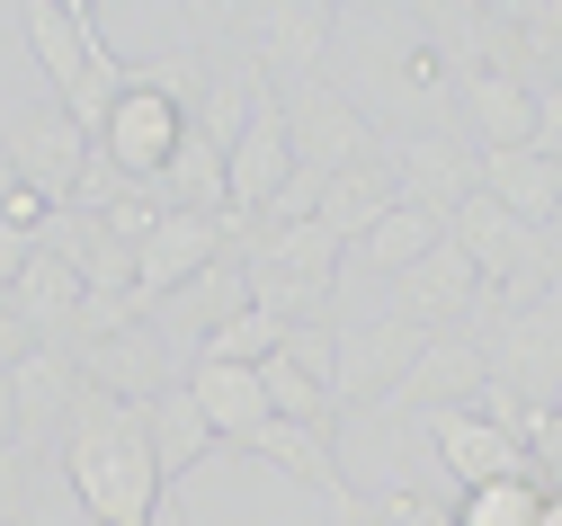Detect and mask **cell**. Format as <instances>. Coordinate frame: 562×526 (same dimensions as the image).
<instances>
[{"instance_id":"6da1fadb","label":"cell","mask_w":562,"mask_h":526,"mask_svg":"<svg viewBox=\"0 0 562 526\" xmlns=\"http://www.w3.org/2000/svg\"><path fill=\"white\" fill-rule=\"evenodd\" d=\"M63 473L72 500L90 508V526H161V465H153V419L144 402H116L99 384H81L72 419H63Z\"/></svg>"},{"instance_id":"7a4b0ae2","label":"cell","mask_w":562,"mask_h":526,"mask_svg":"<svg viewBox=\"0 0 562 526\" xmlns=\"http://www.w3.org/2000/svg\"><path fill=\"white\" fill-rule=\"evenodd\" d=\"M447 242L473 259V277L491 286V304H501V313H527V304H544V294H562V250H553V233L509 223L491 197H473V205L447 214Z\"/></svg>"},{"instance_id":"3957f363","label":"cell","mask_w":562,"mask_h":526,"mask_svg":"<svg viewBox=\"0 0 562 526\" xmlns=\"http://www.w3.org/2000/svg\"><path fill=\"white\" fill-rule=\"evenodd\" d=\"M179 143H188V99L134 71L125 99H116V108H108V125H99V153H108L134 188H153V179L179 161Z\"/></svg>"},{"instance_id":"277c9868","label":"cell","mask_w":562,"mask_h":526,"mask_svg":"<svg viewBox=\"0 0 562 526\" xmlns=\"http://www.w3.org/2000/svg\"><path fill=\"white\" fill-rule=\"evenodd\" d=\"M0 153H10V170H19V188H36L54 214L63 205H72V188H81V170H90V153H99V143L72 125V116H63L54 99L45 108H10V116H0Z\"/></svg>"},{"instance_id":"5b68a950","label":"cell","mask_w":562,"mask_h":526,"mask_svg":"<svg viewBox=\"0 0 562 526\" xmlns=\"http://www.w3.org/2000/svg\"><path fill=\"white\" fill-rule=\"evenodd\" d=\"M482 357H491V384H509L527 411H553V393H562V294H544L527 313H501Z\"/></svg>"},{"instance_id":"8992f818","label":"cell","mask_w":562,"mask_h":526,"mask_svg":"<svg viewBox=\"0 0 562 526\" xmlns=\"http://www.w3.org/2000/svg\"><path fill=\"white\" fill-rule=\"evenodd\" d=\"M286 134H295V170H322V179L375 161V125H367V108L339 99L330 81H304V90L286 99Z\"/></svg>"},{"instance_id":"52a82bcc","label":"cell","mask_w":562,"mask_h":526,"mask_svg":"<svg viewBox=\"0 0 562 526\" xmlns=\"http://www.w3.org/2000/svg\"><path fill=\"white\" fill-rule=\"evenodd\" d=\"M233 250H224V223L215 214H161V233L134 250V304H144V322L170 304L179 286H196L205 268H224Z\"/></svg>"},{"instance_id":"ba28073f","label":"cell","mask_w":562,"mask_h":526,"mask_svg":"<svg viewBox=\"0 0 562 526\" xmlns=\"http://www.w3.org/2000/svg\"><path fill=\"white\" fill-rule=\"evenodd\" d=\"M419 348H429V331H411L402 313H393V322H375V331H348V339H339V374H330L339 419H348V411L393 402V393H402V374L419 366Z\"/></svg>"},{"instance_id":"9c48e42d","label":"cell","mask_w":562,"mask_h":526,"mask_svg":"<svg viewBox=\"0 0 562 526\" xmlns=\"http://www.w3.org/2000/svg\"><path fill=\"white\" fill-rule=\"evenodd\" d=\"M393 313H402L411 331L447 339V322H464V313H491V286L473 277V259H464L456 242H438V250L419 259L411 277H393Z\"/></svg>"},{"instance_id":"30bf717a","label":"cell","mask_w":562,"mask_h":526,"mask_svg":"<svg viewBox=\"0 0 562 526\" xmlns=\"http://www.w3.org/2000/svg\"><path fill=\"white\" fill-rule=\"evenodd\" d=\"M393 179H402V205H429V214H456V205H473L482 197V153L464 134H402V161H393Z\"/></svg>"},{"instance_id":"8fae6325","label":"cell","mask_w":562,"mask_h":526,"mask_svg":"<svg viewBox=\"0 0 562 526\" xmlns=\"http://www.w3.org/2000/svg\"><path fill=\"white\" fill-rule=\"evenodd\" d=\"M429 446H438V465L456 491H482V482H509L527 473V446L509 428H491L482 411H429Z\"/></svg>"},{"instance_id":"7c38bea8","label":"cell","mask_w":562,"mask_h":526,"mask_svg":"<svg viewBox=\"0 0 562 526\" xmlns=\"http://www.w3.org/2000/svg\"><path fill=\"white\" fill-rule=\"evenodd\" d=\"M188 402L205 411V428H215V446H250L277 411H268V393H259V366H215V357H188Z\"/></svg>"},{"instance_id":"4fadbf2b","label":"cell","mask_w":562,"mask_h":526,"mask_svg":"<svg viewBox=\"0 0 562 526\" xmlns=\"http://www.w3.org/2000/svg\"><path fill=\"white\" fill-rule=\"evenodd\" d=\"M482 197L501 205L509 223H527V233H553L562 223V161L553 153H482Z\"/></svg>"},{"instance_id":"5bb4252c","label":"cell","mask_w":562,"mask_h":526,"mask_svg":"<svg viewBox=\"0 0 562 526\" xmlns=\"http://www.w3.org/2000/svg\"><path fill=\"white\" fill-rule=\"evenodd\" d=\"M72 402H81V366L63 357V348H27V357L10 366V411H19V446H36V437H63Z\"/></svg>"},{"instance_id":"9a60e30c","label":"cell","mask_w":562,"mask_h":526,"mask_svg":"<svg viewBox=\"0 0 562 526\" xmlns=\"http://www.w3.org/2000/svg\"><path fill=\"white\" fill-rule=\"evenodd\" d=\"M456 99H464V134H473V153H527V143H536V81H509V71H473Z\"/></svg>"},{"instance_id":"2e32d148","label":"cell","mask_w":562,"mask_h":526,"mask_svg":"<svg viewBox=\"0 0 562 526\" xmlns=\"http://www.w3.org/2000/svg\"><path fill=\"white\" fill-rule=\"evenodd\" d=\"M393 205H402V179H393V161L375 153V161L339 170V179L322 188V214H313V223H322V233H330V242L348 250V242H367V233H375V223H384Z\"/></svg>"},{"instance_id":"e0dca14e","label":"cell","mask_w":562,"mask_h":526,"mask_svg":"<svg viewBox=\"0 0 562 526\" xmlns=\"http://www.w3.org/2000/svg\"><path fill=\"white\" fill-rule=\"evenodd\" d=\"M250 36H259V71H295V90H304V81H322L339 10H250Z\"/></svg>"},{"instance_id":"ac0fdd59","label":"cell","mask_w":562,"mask_h":526,"mask_svg":"<svg viewBox=\"0 0 562 526\" xmlns=\"http://www.w3.org/2000/svg\"><path fill=\"white\" fill-rule=\"evenodd\" d=\"M482 384H491V357H482L473 339H429V348H419V366L402 374V393H393V402L473 411V402H482Z\"/></svg>"},{"instance_id":"d6986e66","label":"cell","mask_w":562,"mask_h":526,"mask_svg":"<svg viewBox=\"0 0 562 526\" xmlns=\"http://www.w3.org/2000/svg\"><path fill=\"white\" fill-rule=\"evenodd\" d=\"M144 419H153V465H161V482H179V473H196L205 456H215V428H205V411L188 402V384L153 393Z\"/></svg>"},{"instance_id":"ffe728a7","label":"cell","mask_w":562,"mask_h":526,"mask_svg":"<svg viewBox=\"0 0 562 526\" xmlns=\"http://www.w3.org/2000/svg\"><path fill=\"white\" fill-rule=\"evenodd\" d=\"M241 456H259V465H277V473H295L313 500L348 491V482H339V456H330V437H322V428H295V419H268V428L241 446Z\"/></svg>"},{"instance_id":"44dd1931","label":"cell","mask_w":562,"mask_h":526,"mask_svg":"<svg viewBox=\"0 0 562 526\" xmlns=\"http://www.w3.org/2000/svg\"><path fill=\"white\" fill-rule=\"evenodd\" d=\"M447 242V214H429V205H393L384 223H375V233L358 242V259L375 268V277H411L419 259H429Z\"/></svg>"},{"instance_id":"7402d4cb","label":"cell","mask_w":562,"mask_h":526,"mask_svg":"<svg viewBox=\"0 0 562 526\" xmlns=\"http://www.w3.org/2000/svg\"><path fill=\"white\" fill-rule=\"evenodd\" d=\"M259 393H268V411L277 419H295V428H322V437H339V402H330V384H313V374L277 348L268 366H259Z\"/></svg>"},{"instance_id":"603a6c76","label":"cell","mask_w":562,"mask_h":526,"mask_svg":"<svg viewBox=\"0 0 562 526\" xmlns=\"http://www.w3.org/2000/svg\"><path fill=\"white\" fill-rule=\"evenodd\" d=\"M277 348H286V322L259 313V304H241V313H224L215 331H205V348H196V357H215V366H268Z\"/></svg>"},{"instance_id":"cb8c5ba5","label":"cell","mask_w":562,"mask_h":526,"mask_svg":"<svg viewBox=\"0 0 562 526\" xmlns=\"http://www.w3.org/2000/svg\"><path fill=\"white\" fill-rule=\"evenodd\" d=\"M544 517V482L536 473H509V482H482L456 500V526H536Z\"/></svg>"},{"instance_id":"d4e9b609","label":"cell","mask_w":562,"mask_h":526,"mask_svg":"<svg viewBox=\"0 0 562 526\" xmlns=\"http://www.w3.org/2000/svg\"><path fill=\"white\" fill-rule=\"evenodd\" d=\"M0 526H36V473H27V446H0Z\"/></svg>"},{"instance_id":"484cf974","label":"cell","mask_w":562,"mask_h":526,"mask_svg":"<svg viewBox=\"0 0 562 526\" xmlns=\"http://www.w3.org/2000/svg\"><path fill=\"white\" fill-rule=\"evenodd\" d=\"M375 526H456V508L419 500V491H375Z\"/></svg>"},{"instance_id":"4316f807","label":"cell","mask_w":562,"mask_h":526,"mask_svg":"<svg viewBox=\"0 0 562 526\" xmlns=\"http://www.w3.org/2000/svg\"><path fill=\"white\" fill-rule=\"evenodd\" d=\"M536 153H553V161H562V81H553V90H536Z\"/></svg>"},{"instance_id":"83f0119b","label":"cell","mask_w":562,"mask_h":526,"mask_svg":"<svg viewBox=\"0 0 562 526\" xmlns=\"http://www.w3.org/2000/svg\"><path fill=\"white\" fill-rule=\"evenodd\" d=\"M27 348H36V331L19 322V304H10V294H0V374H10V366H19Z\"/></svg>"},{"instance_id":"f1b7e54d","label":"cell","mask_w":562,"mask_h":526,"mask_svg":"<svg viewBox=\"0 0 562 526\" xmlns=\"http://www.w3.org/2000/svg\"><path fill=\"white\" fill-rule=\"evenodd\" d=\"M27 259H36V233H10V223H0V294L27 277Z\"/></svg>"},{"instance_id":"f546056e","label":"cell","mask_w":562,"mask_h":526,"mask_svg":"<svg viewBox=\"0 0 562 526\" xmlns=\"http://www.w3.org/2000/svg\"><path fill=\"white\" fill-rule=\"evenodd\" d=\"M0 446H19V411H10V374H0Z\"/></svg>"},{"instance_id":"4dcf8cb0","label":"cell","mask_w":562,"mask_h":526,"mask_svg":"<svg viewBox=\"0 0 562 526\" xmlns=\"http://www.w3.org/2000/svg\"><path fill=\"white\" fill-rule=\"evenodd\" d=\"M536 526H562V482H544V517Z\"/></svg>"},{"instance_id":"1f68e13d","label":"cell","mask_w":562,"mask_h":526,"mask_svg":"<svg viewBox=\"0 0 562 526\" xmlns=\"http://www.w3.org/2000/svg\"><path fill=\"white\" fill-rule=\"evenodd\" d=\"M19 197V170H10V153H0V205H10Z\"/></svg>"},{"instance_id":"d6a6232c","label":"cell","mask_w":562,"mask_h":526,"mask_svg":"<svg viewBox=\"0 0 562 526\" xmlns=\"http://www.w3.org/2000/svg\"><path fill=\"white\" fill-rule=\"evenodd\" d=\"M553 250H562V223H553Z\"/></svg>"},{"instance_id":"836d02e7","label":"cell","mask_w":562,"mask_h":526,"mask_svg":"<svg viewBox=\"0 0 562 526\" xmlns=\"http://www.w3.org/2000/svg\"><path fill=\"white\" fill-rule=\"evenodd\" d=\"M553 419H562V393H553Z\"/></svg>"}]
</instances>
